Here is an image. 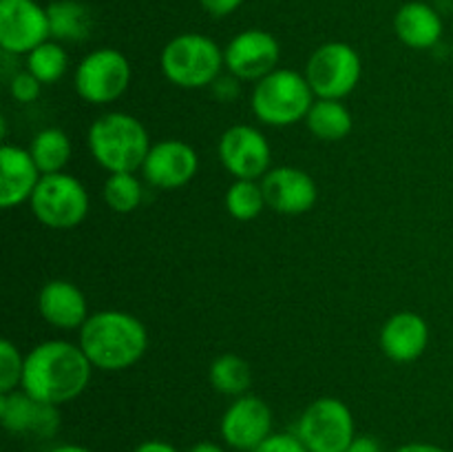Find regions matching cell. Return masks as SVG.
<instances>
[{
	"label": "cell",
	"mask_w": 453,
	"mask_h": 452,
	"mask_svg": "<svg viewBox=\"0 0 453 452\" xmlns=\"http://www.w3.org/2000/svg\"><path fill=\"white\" fill-rule=\"evenodd\" d=\"M226 211L239 222H250L261 215L268 204H265L264 189L257 180H234L226 191Z\"/></svg>",
	"instance_id": "cell-26"
},
{
	"label": "cell",
	"mask_w": 453,
	"mask_h": 452,
	"mask_svg": "<svg viewBox=\"0 0 453 452\" xmlns=\"http://www.w3.org/2000/svg\"><path fill=\"white\" fill-rule=\"evenodd\" d=\"M296 434L310 452H345L357 437V425L348 403L321 397L305 408Z\"/></svg>",
	"instance_id": "cell-9"
},
{
	"label": "cell",
	"mask_w": 453,
	"mask_h": 452,
	"mask_svg": "<svg viewBox=\"0 0 453 452\" xmlns=\"http://www.w3.org/2000/svg\"><path fill=\"white\" fill-rule=\"evenodd\" d=\"M363 74V62L357 49L341 40L314 49L305 65V80L317 97L343 100L357 89Z\"/></svg>",
	"instance_id": "cell-7"
},
{
	"label": "cell",
	"mask_w": 453,
	"mask_h": 452,
	"mask_svg": "<svg viewBox=\"0 0 453 452\" xmlns=\"http://www.w3.org/2000/svg\"><path fill=\"white\" fill-rule=\"evenodd\" d=\"M93 363L80 344L49 339L25 355L20 388L40 401L60 406L73 401L87 390Z\"/></svg>",
	"instance_id": "cell-1"
},
{
	"label": "cell",
	"mask_w": 453,
	"mask_h": 452,
	"mask_svg": "<svg viewBox=\"0 0 453 452\" xmlns=\"http://www.w3.org/2000/svg\"><path fill=\"white\" fill-rule=\"evenodd\" d=\"M345 452H385L383 446L376 437H370V434H361V437H354V441L349 443Z\"/></svg>",
	"instance_id": "cell-33"
},
{
	"label": "cell",
	"mask_w": 453,
	"mask_h": 452,
	"mask_svg": "<svg viewBox=\"0 0 453 452\" xmlns=\"http://www.w3.org/2000/svg\"><path fill=\"white\" fill-rule=\"evenodd\" d=\"M73 84L84 102L109 105L127 93L131 84V62L113 47L93 49L75 66Z\"/></svg>",
	"instance_id": "cell-8"
},
{
	"label": "cell",
	"mask_w": 453,
	"mask_h": 452,
	"mask_svg": "<svg viewBox=\"0 0 453 452\" xmlns=\"http://www.w3.org/2000/svg\"><path fill=\"white\" fill-rule=\"evenodd\" d=\"M69 69V56L58 40H47L27 53V71L42 84H53Z\"/></svg>",
	"instance_id": "cell-25"
},
{
	"label": "cell",
	"mask_w": 453,
	"mask_h": 452,
	"mask_svg": "<svg viewBox=\"0 0 453 452\" xmlns=\"http://www.w3.org/2000/svg\"><path fill=\"white\" fill-rule=\"evenodd\" d=\"M40 91H42V82L27 69L18 71V74L9 80V93H12L13 100L20 102V105H29V102L38 100Z\"/></svg>",
	"instance_id": "cell-29"
},
{
	"label": "cell",
	"mask_w": 453,
	"mask_h": 452,
	"mask_svg": "<svg viewBox=\"0 0 453 452\" xmlns=\"http://www.w3.org/2000/svg\"><path fill=\"white\" fill-rule=\"evenodd\" d=\"M208 379L217 393L228 394V397H242V394H248V388L252 384L250 363L239 355L224 353L212 359L211 368H208Z\"/></svg>",
	"instance_id": "cell-24"
},
{
	"label": "cell",
	"mask_w": 453,
	"mask_h": 452,
	"mask_svg": "<svg viewBox=\"0 0 453 452\" xmlns=\"http://www.w3.org/2000/svg\"><path fill=\"white\" fill-rule=\"evenodd\" d=\"M80 348L93 363L106 372H119L135 366L149 348V331L135 315L127 310H97L80 328Z\"/></svg>",
	"instance_id": "cell-2"
},
{
	"label": "cell",
	"mask_w": 453,
	"mask_h": 452,
	"mask_svg": "<svg viewBox=\"0 0 453 452\" xmlns=\"http://www.w3.org/2000/svg\"><path fill=\"white\" fill-rule=\"evenodd\" d=\"M51 40L49 13L35 0H0V47L12 56H27Z\"/></svg>",
	"instance_id": "cell-10"
},
{
	"label": "cell",
	"mask_w": 453,
	"mask_h": 452,
	"mask_svg": "<svg viewBox=\"0 0 453 452\" xmlns=\"http://www.w3.org/2000/svg\"><path fill=\"white\" fill-rule=\"evenodd\" d=\"M239 80L234 78V75H230V78H217L215 82L211 84L212 87V93H215L217 97H219L221 102H230L234 100V97L239 96Z\"/></svg>",
	"instance_id": "cell-32"
},
{
	"label": "cell",
	"mask_w": 453,
	"mask_h": 452,
	"mask_svg": "<svg viewBox=\"0 0 453 452\" xmlns=\"http://www.w3.org/2000/svg\"><path fill=\"white\" fill-rule=\"evenodd\" d=\"M394 31L405 47L423 51L441 43L445 25L436 9L420 0H411L403 4L394 16Z\"/></svg>",
	"instance_id": "cell-20"
},
{
	"label": "cell",
	"mask_w": 453,
	"mask_h": 452,
	"mask_svg": "<svg viewBox=\"0 0 453 452\" xmlns=\"http://www.w3.org/2000/svg\"><path fill=\"white\" fill-rule=\"evenodd\" d=\"M51 452H93V450H88V448L84 446H78V443H65V446L53 448Z\"/></svg>",
	"instance_id": "cell-37"
},
{
	"label": "cell",
	"mask_w": 453,
	"mask_h": 452,
	"mask_svg": "<svg viewBox=\"0 0 453 452\" xmlns=\"http://www.w3.org/2000/svg\"><path fill=\"white\" fill-rule=\"evenodd\" d=\"M226 446L242 452H252L264 439L273 434V410L255 394H242L226 408L219 424Z\"/></svg>",
	"instance_id": "cell-13"
},
{
	"label": "cell",
	"mask_w": 453,
	"mask_h": 452,
	"mask_svg": "<svg viewBox=\"0 0 453 452\" xmlns=\"http://www.w3.org/2000/svg\"><path fill=\"white\" fill-rule=\"evenodd\" d=\"M25 357L9 339L0 341V394L12 393L22 386Z\"/></svg>",
	"instance_id": "cell-28"
},
{
	"label": "cell",
	"mask_w": 453,
	"mask_h": 452,
	"mask_svg": "<svg viewBox=\"0 0 453 452\" xmlns=\"http://www.w3.org/2000/svg\"><path fill=\"white\" fill-rule=\"evenodd\" d=\"M317 96L303 74L295 69H274L252 89V113L265 127H292L308 115Z\"/></svg>",
	"instance_id": "cell-4"
},
{
	"label": "cell",
	"mask_w": 453,
	"mask_h": 452,
	"mask_svg": "<svg viewBox=\"0 0 453 452\" xmlns=\"http://www.w3.org/2000/svg\"><path fill=\"white\" fill-rule=\"evenodd\" d=\"M40 177L42 173L29 149H20L16 144L0 146V207L13 208L29 202Z\"/></svg>",
	"instance_id": "cell-18"
},
{
	"label": "cell",
	"mask_w": 453,
	"mask_h": 452,
	"mask_svg": "<svg viewBox=\"0 0 453 452\" xmlns=\"http://www.w3.org/2000/svg\"><path fill=\"white\" fill-rule=\"evenodd\" d=\"M51 40L82 43L93 31V13L80 0H53L47 7Z\"/></svg>",
	"instance_id": "cell-21"
},
{
	"label": "cell",
	"mask_w": 453,
	"mask_h": 452,
	"mask_svg": "<svg viewBox=\"0 0 453 452\" xmlns=\"http://www.w3.org/2000/svg\"><path fill=\"white\" fill-rule=\"evenodd\" d=\"M29 207L42 226L53 230H69L87 220L88 193L78 177L65 171L51 173L40 177Z\"/></svg>",
	"instance_id": "cell-6"
},
{
	"label": "cell",
	"mask_w": 453,
	"mask_h": 452,
	"mask_svg": "<svg viewBox=\"0 0 453 452\" xmlns=\"http://www.w3.org/2000/svg\"><path fill=\"white\" fill-rule=\"evenodd\" d=\"M188 452H226L219 443H212V441H199L190 448Z\"/></svg>",
	"instance_id": "cell-36"
},
{
	"label": "cell",
	"mask_w": 453,
	"mask_h": 452,
	"mask_svg": "<svg viewBox=\"0 0 453 452\" xmlns=\"http://www.w3.org/2000/svg\"><path fill=\"white\" fill-rule=\"evenodd\" d=\"M168 82L180 89L211 87L224 69V49L203 34H180L168 40L159 56Z\"/></svg>",
	"instance_id": "cell-5"
},
{
	"label": "cell",
	"mask_w": 453,
	"mask_h": 452,
	"mask_svg": "<svg viewBox=\"0 0 453 452\" xmlns=\"http://www.w3.org/2000/svg\"><path fill=\"white\" fill-rule=\"evenodd\" d=\"M281 47L270 31H239L224 49V65L237 80L259 82L274 69H279Z\"/></svg>",
	"instance_id": "cell-11"
},
{
	"label": "cell",
	"mask_w": 453,
	"mask_h": 452,
	"mask_svg": "<svg viewBox=\"0 0 453 452\" xmlns=\"http://www.w3.org/2000/svg\"><path fill=\"white\" fill-rule=\"evenodd\" d=\"M199 4H202L203 12L211 13V16L224 18L237 12L243 4V0H199Z\"/></svg>",
	"instance_id": "cell-31"
},
{
	"label": "cell",
	"mask_w": 453,
	"mask_h": 452,
	"mask_svg": "<svg viewBox=\"0 0 453 452\" xmlns=\"http://www.w3.org/2000/svg\"><path fill=\"white\" fill-rule=\"evenodd\" d=\"M219 160L234 180H259L270 171L268 140L250 124H234L219 137Z\"/></svg>",
	"instance_id": "cell-12"
},
{
	"label": "cell",
	"mask_w": 453,
	"mask_h": 452,
	"mask_svg": "<svg viewBox=\"0 0 453 452\" xmlns=\"http://www.w3.org/2000/svg\"><path fill=\"white\" fill-rule=\"evenodd\" d=\"M252 452H310L299 439V434L292 433H273L268 439L259 443Z\"/></svg>",
	"instance_id": "cell-30"
},
{
	"label": "cell",
	"mask_w": 453,
	"mask_h": 452,
	"mask_svg": "<svg viewBox=\"0 0 453 452\" xmlns=\"http://www.w3.org/2000/svg\"><path fill=\"white\" fill-rule=\"evenodd\" d=\"M38 310L44 322L60 331L82 328L88 319V304L84 292L69 279H51L40 288Z\"/></svg>",
	"instance_id": "cell-19"
},
{
	"label": "cell",
	"mask_w": 453,
	"mask_h": 452,
	"mask_svg": "<svg viewBox=\"0 0 453 452\" xmlns=\"http://www.w3.org/2000/svg\"><path fill=\"white\" fill-rule=\"evenodd\" d=\"M133 452H180V450H177L173 443L162 441V439H149V441H142Z\"/></svg>",
	"instance_id": "cell-34"
},
{
	"label": "cell",
	"mask_w": 453,
	"mask_h": 452,
	"mask_svg": "<svg viewBox=\"0 0 453 452\" xmlns=\"http://www.w3.org/2000/svg\"><path fill=\"white\" fill-rule=\"evenodd\" d=\"M197 151L188 142L168 137V140H159L157 144L150 146L142 173H144V180L155 189L173 191L188 184L197 175Z\"/></svg>",
	"instance_id": "cell-15"
},
{
	"label": "cell",
	"mask_w": 453,
	"mask_h": 452,
	"mask_svg": "<svg viewBox=\"0 0 453 452\" xmlns=\"http://www.w3.org/2000/svg\"><path fill=\"white\" fill-rule=\"evenodd\" d=\"M380 350L392 362L407 363L423 357L429 344V323L411 310L392 315L380 328Z\"/></svg>",
	"instance_id": "cell-17"
},
{
	"label": "cell",
	"mask_w": 453,
	"mask_h": 452,
	"mask_svg": "<svg viewBox=\"0 0 453 452\" xmlns=\"http://www.w3.org/2000/svg\"><path fill=\"white\" fill-rule=\"evenodd\" d=\"M0 424L12 434L49 439L60 430V410L18 388L0 394Z\"/></svg>",
	"instance_id": "cell-14"
},
{
	"label": "cell",
	"mask_w": 453,
	"mask_h": 452,
	"mask_svg": "<svg viewBox=\"0 0 453 452\" xmlns=\"http://www.w3.org/2000/svg\"><path fill=\"white\" fill-rule=\"evenodd\" d=\"M29 153L34 158V162L38 164L42 175L62 173L71 160V140L62 129H42L31 140Z\"/></svg>",
	"instance_id": "cell-23"
},
{
	"label": "cell",
	"mask_w": 453,
	"mask_h": 452,
	"mask_svg": "<svg viewBox=\"0 0 453 452\" xmlns=\"http://www.w3.org/2000/svg\"><path fill=\"white\" fill-rule=\"evenodd\" d=\"M88 151L109 173H135L144 167L150 137L142 120L124 111H109L88 127Z\"/></svg>",
	"instance_id": "cell-3"
},
{
	"label": "cell",
	"mask_w": 453,
	"mask_h": 452,
	"mask_svg": "<svg viewBox=\"0 0 453 452\" xmlns=\"http://www.w3.org/2000/svg\"><path fill=\"white\" fill-rule=\"evenodd\" d=\"M396 452H447L445 448L436 446V443H425V441H411L405 446L398 448Z\"/></svg>",
	"instance_id": "cell-35"
},
{
	"label": "cell",
	"mask_w": 453,
	"mask_h": 452,
	"mask_svg": "<svg viewBox=\"0 0 453 452\" xmlns=\"http://www.w3.org/2000/svg\"><path fill=\"white\" fill-rule=\"evenodd\" d=\"M261 189L268 208L279 215H303L319 199L314 177L296 167L270 168L261 177Z\"/></svg>",
	"instance_id": "cell-16"
},
{
	"label": "cell",
	"mask_w": 453,
	"mask_h": 452,
	"mask_svg": "<svg viewBox=\"0 0 453 452\" xmlns=\"http://www.w3.org/2000/svg\"><path fill=\"white\" fill-rule=\"evenodd\" d=\"M104 202L115 213H133L144 199V189L135 173H111L104 182Z\"/></svg>",
	"instance_id": "cell-27"
},
{
	"label": "cell",
	"mask_w": 453,
	"mask_h": 452,
	"mask_svg": "<svg viewBox=\"0 0 453 452\" xmlns=\"http://www.w3.org/2000/svg\"><path fill=\"white\" fill-rule=\"evenodd\" d=\"M305 127L319 140L339 142L352 133L354 118L341 100L317 97L305 115Z\"/></svg>",
	"instance_id": "cell-22"
}]
</instances>
